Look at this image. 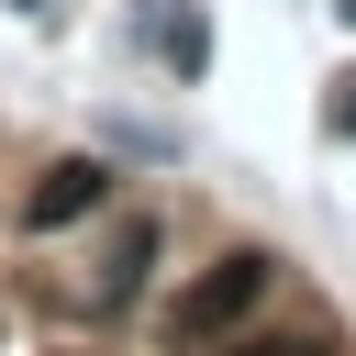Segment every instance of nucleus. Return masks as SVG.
I'll return each mask as SVG.
<instances>
[{
    "label": "nucleus",
    "instance_id": "nucleus-5",
    "mask_svg": "<svg viewBox=\"0 0 356 356\" xmlns=\"http://www.w3.org/2000/svg\"><path fill=\"white\" fill-rule=\"evenodd\" d=\"M323 134H345V145H356V78H334V100H323Z\"/></svg>",
    "mask_w": 356,
    "mask_h": 356
},
{
    "label": "nucleus",
    "instance_id": "nucleus-7",
    "mask_svg": "<svg viewBox=\"0 0 356 356\" xmlns=\"http://www.w3.org/2000/svg\"><path fill=\"white\" fill-rule=\"evenodd\" d=\"M334 11H345V22H356V0H334Z\"/></svg>",
    "mask_w": 356,
    "mask_h": 356
},
{
    "label": "nucleus",
    "instance_id": "nucleus-4",
    "mask_svg": "<svg viewBox=\"0 0 356 356\" xmlns=\"http://www.w3.org/2000/svg\"><path fill=\"white\" fill-rule=\"evenodd\" d=\"M145 267H156V234L134 222V234L111 245V267H100V289H89V312H111V300H134V278H145Z\"/></svg>",
    "mask_w": 356,
    "mask_h": 356
},
{
    "label": "nucleus",
    "instance_id": "nucleus-3",
    "mask_svg": "<svg viewBox=\"0 0 356 356\" xmlns=\"http://www.w3.org/2000/svg\"><path fill=\"white\" fill-rule=\"evenodd\" d=\"M145 33H156V56H167L178 78L211 67V22H200V0H145Z\"/></svg>",
    "mask_w": 356,
    "mask_h": 356
},
{
    "label": "nucleus",
    "instance_id": "nucleus-1",
    "mask_svg": "<svg viewBox=\"0 0 356 356\" xmlns=\"http://www.w3.org/2000/svg\"><path fill=\"white\" fill-rule=\"evenodd\" d=\"M267 278H278V256H256V245H234V256H211L189 289H178V312H167V345H222L256 300H267Z\"/></svg>",
    "mask_w": 356,
    "mask_h": 356
},
{
    "label": "nucleus",
    "instance_id": "nucleus-2",
    "mask_svg": "<svg viewBox=\"0 0 356 356\" xmlns=\"http://www.w3.org/2000/svg\"><path fill=\"white\" fill-rule=\"evenodd\" d=\"M100 200H111V167H100V156H56V167L22 189V222L56 234V222H78V211H100Z\"/></svg>",
    "mask_w": 356,
    "mask_h": 356
},
{
    "label": "nucleus",
    "instance_id": "nucleus-6",
    "mask_svg": "<svg viewBox=\"0 0 356 356\" xmlns=\"http://www.w3.org/2000/svg\"><path fill=\"white\" fill-rule=\"evenodd\" d=\"M222 356H300V345H222Z\"/></svg>",
    "mask_w": 356,
    "mask_h": 356
}]
</instances>
